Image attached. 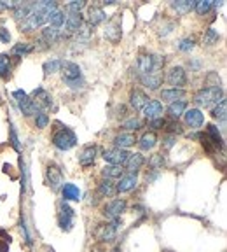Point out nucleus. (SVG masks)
Listing matches in <instances>:
<instances>
[{
	"label": "nucleus",
	"instance_id": "nucleus-1",
	"mask_svg": "<svg viewBox=\"0 0 227 252\" xmlns=\"http://www.w3.org/2000/svg\"><path fill=\"white\" fill-rule=\"evenodd\" d=\"M49 14L40 7V2H32V9H30L28 16L25 18V21L21 23V30L23 32H32V30H37L38 26H42L47 21Z\"/></svg>",
	"mask_w": 227,
	"mask_h": 252
},
{
	"label": "nucleus",
	"instance_id": "nucleus-2",
	"mask_svg": "<svg viewBox=\"0 0 227 252\" xmlns=\"http://www.w3.org/2000/svg\"><path fill=\"white\" fill-rule=\"evenodd\" d=\"M59 128H56L55 133H53V146L56 147V149H59V151H68V149H72V147L77 144V137L76 133H74V130H70L68 126H63L59 125Z\"/></svg>",
	"mask_w": 227,
	"mask_h": 252
},
{
	"label": "nucleus",
	"instance_id": "nucleus-3",
	"mask_svg": "<svg viewBox=\"0 0 227 252\" xmlns=\"http://www.w3.org/2000/svg\"><path fill=\"white\" fill-rule=\"evenodd\" d=\"M222 88H205L199 89L196 95H194V102L199 105V107H205V109H210V107H215V105L219 104L222 100Z\"/></svg>",
	"mask_w": 227,
	"mask_h": 252
},
{
	"label": "nucleus",
	"instance_id": "nucleus-4",
	"mask_svg": "<svg viewBox=\"0 0 227 252\" xmlns=\"http://www.w3.org/2000/svg\"><path fill=\"white\" fill-rule=\"evenodd\" d=\"M117 226H119V219L115 221H110L105 224H98L96 230H95V238L101 244H107V242H112L115 238V233H117Z\"/></svg>",
	"mask_w": 227,
	"mask_h": 252
},
{
	"label": "nucleus",
	"instance_id": "nucleus-5",
	"mask_svg": "<svg viewBox=\"0 0 227 252\" xmlns=\"http://www.w3.org/2000/svg\"><path fill=\"white\" fill-rule=\"evenodd\" d=\"M58 224L65 231H70L72 226H74V210H72V207L65 200L59 202L58 205Z\"/></svg>",
	"mask_w": 227,
	"mask_h": 252
},
{
	"label": "nucleus",
	"instance_id": "nucleus-6",
	"mask_svg": "<svg viewBox=\"0 0 227 252\" xmlns=\"http://www.w3.org/2000/svg\"><path fill=\"white\" fill-rule=\"evenodd\" d=\"M166 81L168 84H171L173 88L177 89H184V86L187 84V72H185L184 67L177 65V67H171L166 74Z\"/></svg>",
	"mask_w": 227,
	"mask_h": 252
},
{
	"label": "nucleus",
	"instance_id": "nucleus-7",
	"mask_svg": "<svg viewBox=\"0 0 227 252\" xmlns=\"http://www.w3.org/2000/svg\"><path fill=\"white\" fill-rule=\"evenodd\" d=\"M30 100H32V104H34L35 109L40 110V112L51 109V105H53V98H51V95L44 88H37V89H35V91L32 93Z\"/></svg>",
	"mask_w": 227,
	"mask_h": 252
},
{
	"label": "nucleus",
	"instance_id": "nucleus-8",
	"mask_svg": "<svg viewBox=\"0 0 227 252\" xmlns=\"http://www.w3.org/2000/svg\"><path fill=\"white\" fill-rule=\"evenodd\" d=\"M130 158V152L126 149H119V147H112L103 152V160L109 165H115V167H122Z\"/></svg>",
	"mask_w": 227,
	"mask_h": 252
},
{
	"label": "nucleus",
	"instance_id": "nucleus-9",
	"mask_svg": "<svg viewBox=\"0 0 227 252\" xmlns=\"http://www.w3.org/2000/svg\"><path fill=\"white\" fill-rule=\"evenodd\" d=\"M13 97H14V100H16L19 110H21L25 116H35V114L38 112V110L34 107V104H32V100H30V97L26 95L25 91H23V89H18V91H14Z\"/></svg>",
	"mask_w": 227,
	"mask_h": 252
},
{
	"label": "nucleus",
	"instance_id": "nucleus-10",
	"mask_svg": "<svg viewBox=\"0 0 227 252\" xmlns=\"http://www.w3.org/2000/svg\"><path fill=\"white\" fill-rule=\"evenodd\" d=\"M46 179H47V184L51 186V189H55V191H58V189L63 186V173H61L58 165H55V163L47 165Z\"/></svg>",
	"mask_w": 227,
	"mask_h": 252
},
{
	"label": "nucleus",
	"instance_id": "nucleus-11",
	"mask_svg": "<svg viewBox=\"0 0 227 252\" xmlns=\"http://www.w3.org/2000/svg\"><path fill=\"white\" fill-rule=\"evenodd\" d=\"M126 202L124 200H112L103 207V215L110 221H115V219L121 217L122 212H126Z\"/></svg>",
	"mask_w": 227,
	"mask_h": 252
},
{
	"label": "nucleus",
	"instance_id": "nucleus-12",
	"mask_svg": "<svg viewBox=\"0 0 227 252\" xmlns=\"http://www.w3.org/2000/svg\"><path fill=\"white\" fill-rule=\"evenodd\" d=\"M61 74H63V81L65 83H72V81L82 79V70L77 63L74 62H61Z\"/></svg>",
	"mask_w": 227,
	"mask_h": 252
},
{
	"label": "nucleus",
	"instance_id": "nucleus-13",
	"mask_svg": "<svg viewBox=\"0 0 227 252\" xmlns=\"http://www.w3.org/2000/svg\"><path fill=\"white\" fill-rule=\"evenodd\" d=\"M184 118H185V125L194 128V130H198L201 128L203 123H205V114L201 112L199 109H189L184 112Z\"/></svg>",
	"mask_w": 227,
	"mask_h": 252
},
{
	"label": "nucleus",
	"instance_id": "nucleus-14",
	"mask_svg": "<svg viewBox=\"0 0 227 252\" xmlns=\"http://www.w3.org/2000/svg\"><path fill=\"white\" fill-rule=\"evenodd\" d=\"M136 184H138V179H136V173H124V175L119 179L117 186V193H128L131 189H135Z\"/></svg>",
	"mask_w": 227,
	"mask_h": 252
},
{
	"label": "nucleus",
	"instance_id": "nucleus-15",
	"mask_svg": "<svg viewBox=\"0 0 227 252\" xmlns=\"http://www.w3.org/2000/svg\"><path fill=\"white\" fill-rule=\"evenodd\" d=\"M130 104L135 110H143V107L149 104V97L142 91V89H131Z\"/></svg>",
	"mask_w": 227,
	"mask_h": 252
},
{
	"label": "nucleus",
	"instance_id": "nucleus-16",
	"mask_svg": "<svg viewBox=\"0 0 227 252\" xmlns=\"http://www.w3.org/2000/svg\"><path fill=\"white\" fill-rule=\"evenodd\" d=\"M143 114L147 119H157L163 118V104L159 100H151L145 107H143Z\"/></svg>",
	"mask_w": 227,
	"mask_h": 252
},
{
	"label": "nucleus",
	"instance_id": "nucleus-17",
	"mask_svg": "<svg viewBox=\"0 0 227 252\" xmlns=\"http://www.w3.org/2000/svg\"><path fill=\"white\" fill-rule=\"evenodd\" d=\"M96 152H98L96 146H86L79 156V163L84 168L91 167V165L95 163V160H96Z\"/></svg>",
	"mask_w": 227,
	"mask_h": 252
},
{
	"label": "nucleus",
	"instance_id": "nucleus-18",
	"mask_svg": "<svg viewBox=\"0 0 227 252\" xmlns=\"http://www.w3.org/2000/svg\"><path fill=\"white\" fill-rule=\"evenodd\" d=\"M140 81H142V84L145 86V88L149 89H159L161 83H163V74L159 72H151V74H147V76H140Z\"/></svg>",
	"mask_w": 227,
	"mask_h": 252
},
{
	"label": "nucleus",
	"instance_id": "nucleus-19",
	"mask_svg": "<svg viewBox=\"0 0 227 252\" xmlns=\"http://www.w3.org/2000/svg\"><path fill=\"white\" fill-rule=\"evenodd\" d=\"M65 25H67V30L70 32V34H77V32L84 26V23H82V14L70 13L67 16V20H65Z\"/></svg>",
	"mask_w": 227,
	"mask_h": 252
},
{
	"label": "nucleus",
	"instance_id": "nucleus-20",
	"mask_svg": "<svg viewBox=\"0 0 227 252\" xmlns=\"http://www.w3.org/2000/svg\"><path fill=\"white\" fill-rule=\"evenodd\" d=\"M124 165H126L128 173H136L145 165V158L140 152H135V154H130V158H128V161Z\"/></svg>",
	"mask_w": 227,
	"mask_h": 252
},
{
	"label": "nucleus",
	"instance_id": "nucleus-21",
	"mask_svg": "<svg viewBox=\"0 0 227 252\" xmlns=\"http://www.w3.org/2000/svg\"><path fill=\"white\" fill-rule=\"evenodd\" d=\"M136 142H138V147L142 151H151L157 144V135L154 133V131H147V133H143L142 137H140V140H136Z\"/></svg>",
	"mask_w": 227,
	"mask_h": 252
},
{
	"label": "nucleus",
	"instance_id": "nucleus-22",
	"mask_svg": "<svg viewBox=\"0 0 227 252\" xmlns=\"http://www.w3.org/2000/svg\"><path fill=\"white\" fill-rule=\"evenodd\" d=\"M135 142H136L135 133H128V131L119 133L117 137L114 139V144H115V147H119V149H128V147L135 146Z\"/></svg>",
	"mask_w": 227,
	"mask_h": 252
},
{
	"label": "nucleus",
	"instance_id": "nucleus-23",
	"mask_svg": "<svg viewBox=\"0 0 227 252\" xmlns=\"http://www.w3.org/2000/svg\"><path fill=\"white\" fill-rule=\"evenodd\" d=\"M30 9H32V2H18L13 7V16L16 21H25V18L28 16Z\"/></svg>",
	"mask_w": 227,
	"mask_h": 252
},
{
	"label": "nucleus",
	"instance_id": "nucleus-24",
	"mask_svg": "<svg viewBox=\"0 0 227 252\" xmlns=\"http://www.w3.org/2000/svg\"><path fill=\"white\" fill-rule=\"evenodd\" d=\"M61 193H63V198L65 202H77V200H80V191L79 188H77L76 184H70V182H67V184L61 186Z\"/></svg>",
	"mask_w": 227,
	"mask_h": 252
},
{
	"label": "nucleus",
	"instance_id": "nucleus-25",
	"mask_svg": "<svg viewBox=\"0 0 227 252\" xmlns=\"http://www.w3.org/2000/svg\"><path fill=\"white\" fill-rule=\"evenodd\" d=\"M184 97H185V89L171 88V89H163V91H161V98H163V100H166V102H170V104L182 100Z\"/></svg>",
	"mask_w": 227,
	"mask_h": 252
},
{
	"label": "nucleus",
	"instance_id": "nucleus-26",
	"mask_svg": "<svg viewBox=\"0 0 227 252\" xmlns=\"http://www.w3.org/2000/svg\"><path fill=\"white\" fill-rule=\"evenodd\" d=\"M185 110H187V102H185V100L173 102V104H170V107H168V114H170V118H171L173 121L180 118Z\"/></svg>",
	"mask_w": 227,
	"mask_h": 252
},
{
	"label": "nucleus",
	"instance_id": "nucleus-27",
	"mask_svg": "<svg viewBox=\"0 0 227 252\" xmlns=\"http://www.w3.org/2000/svg\"><path fill=\"white\" fill-rule=\"evenodd\" d=\"M105 20H107V14L103 13V9H101V7H91V9H89L88 21H89V25H91V26L100 25L101 21H105Z\"/></svg>",
	"mask_w": 227,
	"mask_h": 252
},
{
	"label": "nucleus",
	"instance_id": "nucleus-28",
	"mask_svg": "<svg viewBox=\"0 0 227 252\" xmlns=\"http://www.w3.org/2000/svg\"><path fill=\"white\" fill-rule=\"evenodd\" d=\"M122 167H115V165H107V167L101 168V175L107 181H112V179H121L122 177Z\"/></svg>",
	"mask_w": 227,
	"mask_h": 252
},
{
	"label": "nucleus",
	"instance_id": "nucleus-29",
	"mask_svg": "<svg viewBox=\"0 0 227 252\" xmlns=\"http://www.w3.org/2000/svg\"><path fill=\"white\" fill-rule=\"evenodd\" d=\"M40 39L46 42L47 46H53L59 39V30L55 28V26H46V28H42V37Z\"/></svg>",
	"mask_w": 227,
	"mask_h": 252
},
{
	"label": "nucleus",
	"instance_id": "nucleus-30",
	"mask_svg": "<svg viewBox=\"0 0 227 252\" xmlns=\"http://www.w3.org/2000/svg\"><path fill=\"white\" fill-rule=\"evenodd\" d=\"M205 135H206V137H208V139L211 140V142L215 144V146L219 147V149L224 146L222 137H220V133H219V128H217V126H215V125H206Z\"/></svg>",
	"mask_w": 227,
	"mask_h": 252
},
{
	"label": "nucleus",
	"instance_id": "nucleus-31",
	"mask_svg": "<svg viewBox=\"0 0 227 252\" xmlns=\"http://www.w3.org/2000/svg\"><path fill=\"white\" fill-rule=\"evenodd\" d=\"M0 77L4 81H9L11 77V56L5 53L0 55Z\"/></svg>",
	"mask_w": 227,
	"mask_h": 252
},
{
	"label": "nucleus",
	"instance_id": "nucleus-32",
	"mask_svg": "<svg viewBox=\"0 0 227 252\" xmlns=\"http://www.w3.org/2000/svg\"><path fill=\"white\" fill-rule=\"evenodd\" d=\"M170 7L177 11V14H187L194 9V2L192 0H178V2H171Z\"/></svg>",
	"mask_w": 227,
	"mask_h": 252
},
{
	"label": "nucleus",
	"instance_id": "nucleus-33",
	"mask_svg": "<svg viewBox=\"0 0 227 252\" xmlns=\"http://www.w3.org/2000/svg\"><path fill=\"white\" fill-rule=\"evenodd\" d=\"M105 37L109 39L110 42H119V41H121V37H122L121 26H119L117 23H110V25H107Z\"/></svg>",
	"mask_w": 227,
	"mask_h": 252
},
{
	"label": "nucleus",
	"instance_id": "nucleus-34",
	"mask_svg": "<svg viewBox=\"0 0 227 252\" xmlns=\"http://www.w3.org/2000/svg\"><path fill=\"white\" fill-rule=\"evenodd\" d=\"M98 191H100L101 196H107V198H112L114 194L117 193L115 184H114L112 181H107V179H103V181L100 182V186H98Z\"/></svg>",
	"mask_w": 227,
	"mask_h": 252
},
{
	"label": "nucleus",
	"instance_id": "nucleus-35",
	"mask_svg": "<svg viewBox=\"0 0 227 252\" xmlns=\"http://www.w3.org/2000/svg\"><path fill=\"white\" fill-rule=\"evenodd\" d=\"M32 51H34L32 44H28V42H19V44H16V46L13 47V55L16 56V58H23V56L30 55Z\"/></svg>",
	"mask_w": 227,
	"mask_h": 252
},
{
	"label": "nucleus",
	"instance_id": "nucleus-36",
	"mask_svg": "<svg viewBox=\"0 0 227 252\" xmlns=\"http://www.w3.org/2000/svg\"><path fill=\"white\" fill-rule=\"evenodd\" d=\"M226 114H227V102H226V98H222V100H220L219 104L213 107V110H211V116H213L215 119L226 121Z\"/></svg>",
	"mask_w": 227,
	"mask_h": 252
},
{
	"label": "nucleus",
	"instance_id": "nucleus-37",
	"mask_svg": "<svg viewBox=\"0 0 227 252\" xmlns=\"http://www.w3.org/2000/svg\"><path fill=\"white\" fill-rule=\"evenodd\" d=\"M194 9H196L198 14L205 16V14H208L211 9H213V2H211V0H196V2H194Z\"/></svg>",
	"mask_w": 227,
	"mask_h": 252
},
{
	"label": "nucleus",
	"instance_id": "nucleus-38",
	"mask_svg": "<svg viewBox=\"0 0 227 252\" xmlns=\"http://www.w3.org/2000/svg\"><path fill=\"white\" fill-rule=\"evenodd\" d=\"M219 41H220V35L217 34V30L213 28H208L205 32V35H203V44H205V46H215Z\"/></svg>",
	"mask_w": 227,
	"mask_h": 252
},
{
	"label": "nucleus",
	"instance_id": "nucleus-39",
	"mask_svg": "<svg viewBox=\"0 0 227 252\" xmlns=\"http://www.w3.org/2000/svg\"><path fill=\"white\" fill-rule=\"evenodd\" d=\"M47 21L51 23V26H55V28H59V26H61L65 23V13H63V11H59V9H56L55 13L49 14Z\"/></svg>",
	"mask_w": 227,
	"mask_h": 252
},
{
	"label": "nucleus",
	"instance_id": "nucleus-40",
	"mask_svg": "<svg viewBox=\"0 0 227 252\" xmlns=\"http://www.w3.org/2000/svg\"><path fill=\"white\" fill-rule=\"evenodd\" d=\"M164 165H166V160H164L163 154H152L151 160H149V168L154 170V172H159Z\"/></svg>",
	"mask_w": 227,
	"mask_h": 252
},
{
	"label": "nucleus",
	"instance_id": "nucleus-41",
	"mask_svg": "<svg viewBox=\"0 0 227 252\" xmlns=\"http://www.w3.org/2000/svg\"><path fill=\"white\" fill-rule=\"evenodd\" d=\"M59 68H61V60H58V58L44 63V72H46V76L55 74V72H59Z\"/></svg>",
	"mask_w": 227,
	"mask_h": 252
},
{
	"label": "nucleus",
	"instance_id": "nucleus-42",
	"mask_svg": "<svg viewBox=\"0 0 227 252\" xmlns=\"http://www.w3.org/2000/svg\"><path fill=\"white\" fill-rule=\"evenodd\" d=\"M122 128L124 130H128V133H131V131H136V130H140V121L136 118H130V119H126V121L122 123Z\"/></svg>",
	"mask_w": 227,
	"mask_h": 252
},
{
	"label": "nucleus",
	"instance_id": "nucleus-43",
	"mask_svg": "<svg viewBox=\"0 0 227 252\" xmlns=\"http://www.w3.org/2000/svg\"><path fill=\"white\" fill-rule=\"evenodd\" d=\"M49 125V116L46 112H37L35 114V126H37L38 130H42L46 126Z\"/></svg>",
	"mask_w": 227,
	"mask_h": 252
},
{
	"label": "nucleus",
	"instance_id": "nucleus-44",
	"mask_svg": "<svg viewBox=\"0 0 227 252\" xmlns=\"http://www.w3.org/2000/svg\"><path fill=\"white\" fill-rule=\"evenodd\" d=\"M164 130L168 131V133H182V125L178 121H170V123H166V125H164Z\"/></svg>",
	"mask_w": 227,
	"mask_h": 252
},
{
	"label": "nucleus",
	"instance_id": "nucleus-45",
	"mask_svg": "<svg viewBox=\"0 0 227 252\" xmlns=\"http://www.w3.org/2000/svg\"><path fill=\"white\" fill-rule=\"evenodd\" d=\"M84 7H86L84 0H74V2H70V4L67 5V9L70 11V13H80Z\"/></svg>",
	"mask_w": 227,
	"mask_h": 252
},
{
	"label": "nucleus",
	"instance_id": "nucleus-46",
	"mask_svg": "<svg viewBox=\"0 0 227 252\" xmlns=\"http://www.w3.org/2000/svg\"><path fill=\"white\" fill-rule=\"evenodd\" d=\"M192 47H194V39H182V41L178 42V49L184 51V53L190 51Z\"/></svg>",
	"mask_w": 227,
	"mask_h": 252
},
{
	"label": "nucleus",
	"instance_id": "nucleus-47",
	"mask_svg": "<svg viewBox=\"0 0 227 252\" xmlns=\"http://www.w3.org/2000/svg\"><path fill=\"white\" fill-rule=\"evenodd\" d=\"M11 144L16 151H19V140H18V135H16V130H14V126L11 125Z\"/></svg>",
	"mask_w": 227,
	"mask_h": 252
},
{
	"label": "nucleus",
	"instance_id": "nucleus-48",
	"mask_svg": "<svg viewBox=\"0 0 227 252\" xmlns=\"http://www.w3.org/2000/svg\"><path fill=\"white\" fill-rule=\"evenodd\" d=\"M164 125H166V121H164L163 118L152 119V121H151V128H152V130H161V128H164Z\"/></svg>",
	"mask_w": 227,
	"mask_h": 252
},
{
	"label": "nucleus",
	"instance_id": "nucleus-49",
	"mask_svg": "<svg viewBox=\"0 0 227 252\" xmlns=\"http://www.w3.org/2000/svg\"><path fill=\"white\" fill-rule=\"evenodd\" d=\"M0 41L5 42V44H9V41H11V34H9V30L4 28V26H0Z\"/></svg>",
	"mask_w": 227,
	"mask_h": 252
},
{
	"label": "nucleus",
	"instance_id": "nucleus-50",
	"mask_svg": "<svg viewBox=\"0 0 227 252\" xmlns=\"http://www.w3.org/2000/svg\"><path fill=\"white\" fill-rule=\"evenodd\" d=\"M14 4L13 2H5V0H0V13H4L7 9H13Z\"/></svg>",
	"mask_w": 227,
	"mask_h": 252
},
{
	"label": "nucleus",
	"instance_id": "nucleus-51",
	"mask_svg": "<svg viewBox=\"0 0 227 252\" xmlns=\"http://www.w3.org/2000/svg\"><path fill=\"white\" fill-rule=\"evenodd\" d=\"M9 251V242L0 240V252H7Z\"/></svg>",
	"mask_w": 227,
	"mask_h": 252
},
{
	"label": "nucleus",
	"instance_id": "nucleus-52",
	"mask_svg": "<svg viewBox=\"0 0 227 252\" xmlns=\"http://www.w3.org/2000/svg\"><path fill=\"white\" fill-rule=\"evenodd\" d=\"M164 142H166V144H164V147H166V149H171L173 144H175V139H173V137H170V139H166Z\"/></svg>",
	"mask_w": 227,
	"mask_h": 252
},
{
	"label": "nucleus",
	"instance_id": "nucleus-53",
	"mask_svg": "<svg viewBox=\"0 0 227 252\" xmlns=\"http://www.w3.org/2000/svg\"><path fill=\"white\" fill-rule=\"evenodd\" d=\"M109 252H119V249H114V251H109Z\"/></svg>",
	"mask_w": 227,
	"mask_h": 252
},
{
	"label": "nucleus",
	"instance_id": "nucleus-54",
	"mask_svg": "<svg viewBox=\"0 0 227 252\" xmlns=\"http://www.w3.org/2000/svg\"><path fill=\"white\" fill-rule=\"evenodd\" d=\"M47 252H55V251H53V249H47Z\"/></svg>",
	"mask_w": 227,
	"mask_h": 252
}]
</instances>
